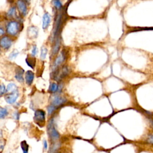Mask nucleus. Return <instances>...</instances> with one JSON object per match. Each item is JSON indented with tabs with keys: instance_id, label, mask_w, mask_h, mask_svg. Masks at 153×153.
Segmentation results:
<instances>
[{
	"instance_id": "obj_15",
	"label": "nucleus",
	"mask_w": 153,
	"mask_h": 153,
	"mask_svg": "<svg viewBox=\"0 0 153 153\" xmlns=\"http://www.w3.org/2000/svg\"><path fill=\"white\" fill-rule=\"evenodd\" d=\"M59 85L56 83H51L49 87V91L51 93H55L59 90Z\"/></svg>"
},
{
	"instance_id": "obj_8",
	"label": "nucleus",
	"mask_w": 153,
	"mask_h": 153,
	"mask_svg": "<svg viewBox=\"0 0 153 153\" xmlns=\"http://www.w3.org/2000/svg\"><path fill=\"white\" fill-rule=\"evenodd\" d=\"M17 6L20 12L23 16H26L27 14V7L25 1L23 0H18L17 2Z\"/></svg>"
},
{
	"instance_id": "obj_5",
	"label": "nucleus",
	"mask_w": 153,
	"mask_h": 153,
	"mask_svg": "<svg viewBox=\"0 0 153 153\" xmlns=\"http://www.w3.org/2000/svg\"><path fill=\"white\" fill-rule=\"evenodd\" d=\"M18 96H19V93H18V91L17 90L16 91H14V92L10 93V94H7L5 96V100L8 103L13 104L16 101L17 99L18 98Z\"/></svg>"
},
{
	"instance_id": "obj_11",
	"label": "nucleus",
	"mask_w": 153,
	"mask_h": 153,
	"mask_svg": "<svg viewBox=\"0 0 153 153\" xmlns=\"http://www.w3.org/2000/svg\"><path fill=\"white\" fill-rule=\"evenodd\" d=\"M34 78V73L31 71H27L25 74V80L27 85H30Z\"/></svg>"
},
{
	"instance_id": "obj_7",
	"label": "nucleus",
	"mask_w": 153,
	"mask_h": 153,
	"mask_svg": "<svg viewBox=\"0 0 153 153\" xmlns=\"http://www.w3.org/2000/svg\"><path fill=\"white\" fill-rule=\"evenodd\" d=\"M66 101V100L63 97H61L60 96H54L52 99L51 103L53 105L56 107L63 104Z\"/></svg>"
},
{
	"instance_id": "obj_16",
	"label": "nucleus",
	"mask_w": 153,
	"mask_h": 153,
	"mask_svg": "<svg viewBox=\"0 0 153 153\" xmlns=\"http://www.w3.org/2000/svg\"><path fill=\"white\" fill-rule=\"evenodd\" d=\"M21 147H22L23 153H28L29 145H27V142L25 140H23L21 142Z\"/></svg>"
},
{
	"instance_id": "obj_12",
	"label": "nucleus",
	"mask_w": 153,
	"mask_h": 153,
	"mask_svg": "<svg viewBox=\"0 0 153 153\" xmlns=\"http://www.w3.org/2000/svg\"><path fill=\"white\" fill-rule=\"evenodd\" d=\"M24 73V71L23 69L20 68H18L16 70V75H15V78L16 79L20 82H22L24 81L23 77V74Z\"/></svg>"
},
{
	"instance_id": "obj_18",
	"label": "nucleus",
	"mask_w": 153,
	"mask_h": 153,
	"mask_svg": "<svg viewBox=\"0 0 153 153\" xmlns=\"http://www.w3.org/2000/svg\"><path fill=\"white\" fill-rule=\"evenodd\" d=\"M26 63H27V64L29 66H30L32 68H34L35 64V59H33V58L29 57V58H27L26 59Z\"/></svg>"
},
{
	"instance_id": "obj_29",
	"label": "nucleus",
	"mask_w": 153,
	"mask_h": 153,
	"mask_svg": "<svg viewBox=\"0 0 153 153\" xmlns=\"http://www.w3.org/2000/svg\"><path fill=\"white\" fill-rule=\"evenodd\" d=\"M4 33V31L2 27H1V29H0V34H1V35H2Z\"/></svg>"
},
{
	"instance_id": "obj_28",
	"label": "nucleus",
	"mask_w": 153,
	"mask_h": 153,
	"mask_svg": "<svg viewBox=\"0 0 153 153\" xmlns=\"http://www.w3.org/2000/svg\"><path fill=\"white\" fill-rule=\"evenodd\" d=\"M43 145H44V148L45 149H47V141L46 140H44L43 142Z\"/></svg>"
},
{
	"instance_id": "obj_24",
	"label": "nucleus",
	"mask_w": 153,
	"mask_h": 153,
	"mask_svg": "<svg viewBox=\"0 0 153 153\" xmlns=\"http://www.w3.org/2000/svg\"><path fill=\"white\" fill-rule=\"evenodd\" d=\"M7 91V88H5V85L4 84L1 85V88H0V93H1V96L3 95Z\"/></svg>"
},
{
	"instance_id": "obj_22",
	"label": "nucleus",
	"mask_w": 153,
	"mask_h": 153,
	"mask_svg": "<svg viewBox=\"0 0 153 153\" xmlns=\"http://www.w3.org/2000/svg\"><path fill=\"white\" fill-rule=\"evenodd\" d=\"M55 109H56V106H54L53 105L48 106V108H47V111H48V114L49 115L51 114L55 111Z\"/></svg>"
},
{
	"instance_id": "obj_13",
	"label": "nucleus",
	"mask_w": 153,
	"mask_h": 153,
	"mask_svg": "<svg viewBox=\"0 0 153 153\" xmlns=\"http://www.w3.org/2000/svg\"><path fill=\"white\" fill-rule=\"evenodd\" d=\"M60 47V39L59 38L57 37V39L55 41L54 45L53 50H52V55L54 56V54L57 53V52L59 50Z\"/></svg>"
},
{
	"instance_id": "obj_2",
	"label": "nucleus",
	"mask_w": 153,
	"mask_h": 153,
	"mask_svg": "<svg viewBox=\"0 0 153 153\" xmlns=\"http://www.w3.org/2000/svg\"><path fill=\"white\" fill-rule=\"evenodd\" d=\"M20 25L16 21H11L8 23L6 26L7 32L11 35H16L20 30Z\"/></svg>"
},
{
	"instance_id": "obj_23",
	"label": "nucleus",
	"mask_w": 153,
	"mask_h": 153,
	"mask_svg": "<svg viewBox=\"0 0 153 153\" xmlns=\"http://www.w3.org/2000/svg\"><path fill=\"white\" fill-rule=\"evenodd\" d=\"M18 54H19V52L17 50H14L12 53H11V54L9 56V58L10 59H13L17 56Z\"/></svg>"
},
{
	"instance_id": "obj_20",
	"label": "nucleus",
	"mask_w": 153,
	"mask_h": 153,
	"mask_svg": "<svg viewBox=\"0 0 153 153\" xmlns=\"http://www.w3.org/2000/svg\"><path fill=\"white\" fill-rule=\"evenodd\" d=\"M8 115V111L6 108H0V118H3Z\"/></svg>"
},
{
	"instance_id": "obj_21",
	"label": "nucleus",
	"mask_w": 153,
	"mask_h": 153,
	"mask_svg": "<svg viewBox=\"0 0 153 153\" xmlns=\"http://www.w3.org/2000/svg\"><path fill=\"white\" fill-rule=\"evenodd\" d=\"M53 3L54 5L58 9L62 7V4L61 2L60 1V0H53Z\"/></svg>"
},
{
	"instance_id": "obj_30",
	"label": "nucleus",
	"mask_w": 153,
	"mask_h": 153,
	"mask_svg": "<svg viewBox=\"0 0 153 153\" xmlns=\"http://www.w3.org/2000/svg\"><path fill=\"white\" fill-rule=\"evenodd\" d=\"M27 3H29L30 2V0H25Z\"/></svg>"
},
{
	"instance_id": "obj_14",
	"label": "nucleus",
	"mask_w": 153,
	"mask_h": 153,
	"mask_svg": "<svg viewBox=\"0 0 153 153\" xmlns=\"http://www.w3.org/2000/svg\"><path fill=\"white\" fill-rule=\"evenodd\" d=\"M17 86L14 83H10L8 84L7 87V91L10 92V93H12L14 91H17Z\"/></svg>"
},
{
	"instance_id": "obj_9",
	"label": "nucleus",
	"mask_w": 153,
	"mask_h": 153,
	"mask_svg": "<svg viewBox=\"0 0 153 153\" xmlns=\"http://www.w3.org/2000/svg\"><path fill=\"white\" fill-rule=\"evenodd\" d=\"M51 21V16L49 13H45L42 16V27L43 29H45L49 26V24Z\"/></svg>"
},
{
	"instance_id": "obj_1",
	"label": "nucleus",
	"mask_w": 153,
	"mask_h": 153,
	"mask_svg": "<svg viewBox=\"0 0 153 153\" xmlns=\"http://www.w3.org/2000/svg\"><path fill=\"white\" fill-rule=\"evenodd\" d=\"M54 119L52 118L49 121L48 126H47V131L49 137L53 140H56L59 138V133L56 130L54 126Z\"/></svg>"
},
{
	"instance_id": "obj_27",
	"label": "nucleus",
	"mask_w": 153,
	"mask_h": 153,
	"mask_svg": "<svg viewBox=\"0 0 153 153\" xmlns=\"http://www.w3.org/2000/svg\"><path fill=\"white\" fill-rule=\"evenodd\" d=\"M13 117H14L16 120H18L19 118V114L17 112H15V113H14V114H13Z\"/></svg>"
},
{
	"instance_id": "obj_25",
	"label": "nucleus",
	"mask_w": 153,
	"mask_h": 153,
	"mask_svg": "<svg viewBox=\"0 0 153 153\" xmlns=\"http://www.w3.org/2000/svg\"><path fill=\"white\" fill-rule=\"evenodd\" d=\"M37 51H38V49H37V47L36 45H34L32 48V53H31V54H32V57H34L36 53H37Z\"/></svg>"
},
{
	"instance_id": "obj_26",
	"label": "nucleus",
	"mask_w": 153,
	"mask_h": 153,
	"mask_svg": "<svg viewBox=\"0 0 153 153\" xmlns=\"http://www.w3.org/2000/svg\"><path fill=\"white\" fill-rule=\"evenodd\" d=\"M148 141L149 143L153 144V135H151L148 138Z\"/></svg>"
},
{
	"instance_id": "obj_31",
	"label": "nucleus",
	"mask_w": 153,
	"mask_h": 153,
	"mask_svg": "<svg viewBox=\"0 0 153 153\" xmlns=\"http://www.w3.org/2000/svg\"><path fill=\"white\" fill-rule=\"evenodd\" d=\"M54 153H58V152H54Z\"/></svg>"
},
{
	"instance_id": "obj_17",
	"label": "nucleus",
	"mask_w": 153,
	"mask_h": 153,
	"mask_svg": "<svg viewBox=\"0 0 153 153\" xmlns=\"http://www.w3.org/2000/svg\"><path fill=\"white\" fill-rule=\"evenodd\" d=\"M47 54V49L45 47H42L41 50V55H40V57L42 60H44L45 59Z\"/></svg>"
},
{
	"instance_id": "obj_4",
	"label": "nucleus",
	"mask_w": 153,
	"mask_h": 153,
	"mask_svg": "<svg viewBox=\"0 0 153 153\" xmlns=\"http://www.w3.org/2000/svg\"><path fill=\"white\" fill-rule=\"evenodd\" d=\"M65 53L64 51H62L61 53L59 54V56L56 59L53 65V71H56L57 68H58L65 60Z\"/></svg>"
},
{
	"instance_id": "obj_3",
	"label": "nucleus",
	"mask_w": 153,
	"mask_h": 153,
	"mask_svg": "<svg viewBox=\"0 0 153 153\" xmlns=\"http://www.w3.org/2000/svg\"><path fill=\"white\" fill-rule=\"evenodd\" d=\"M45 119V112L41 109H38L35 112L33 120L35 122L38 124H42L44 126Z\"/></svg>"
},
{
	"instance_id": "obj_10",
	"label": "nucleus",
	"mask_w": 153,
	"mask_h": 153,
	"mask_svg": "<svg viewBox=\"0 0 153 153\" xmlns=\"http://www.w3.org/2000/svg\"><path fill=\"white\" fill-rule=\"evenodd\" d=\"M38 34V30L35 26H30L27 29V35L30 38H35Z\"/></svg>"
},
{
	"instance_id": "obj_6",
	"label": "nucleus",
	"mask_w": 153,
	"mask_h": 153,
	"mask_svg": "<svg viewBox=\"0 0 153 153\" xmlns=\"http://www.w3.org/2000/svg\"><path fill=\"white\" fill-rule=\"evenodd\" d=\"M12 44V41L8 36H3L1 39V45L4 49L8 50L10 48Z\"/></svg>"
},
{
	"instance_id": "obj_19",
	"label": "nucleus",
	"mask_w": 153,
	"mask_h": 153,
	"mask_svg": "<svg viewBox=\"0 0 153 153\" xmlns=\"http://www.w3.org/2000/svg\"><path fill=\"white\" fill-rule=\"evenodd\" d=\"M7 16L8 17H11L16 14V7H11L9 10L7 12Z\"/></svg>"
}]
</instances>
